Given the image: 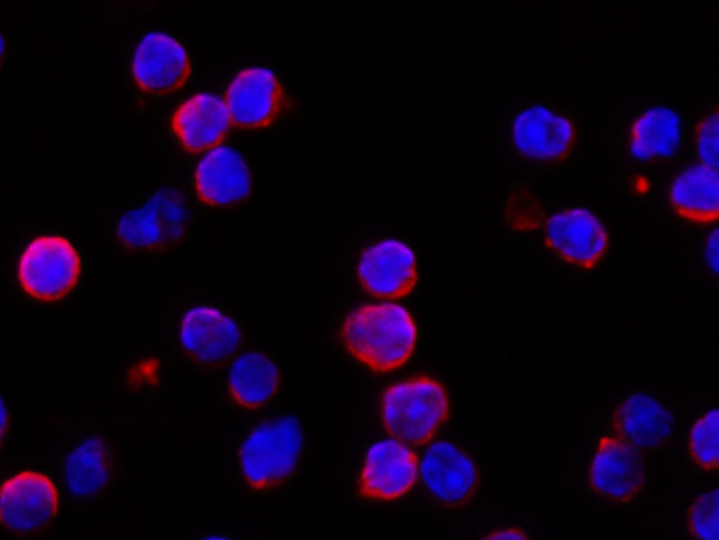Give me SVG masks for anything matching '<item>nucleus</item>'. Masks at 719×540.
Instances as JSON below:
<instances>
[{"label": "nucleus", "mask_w": 719, "mask_h": 540, "mask_svg": "<svg viewBox=\"0 0 719 540\" xmlns=\"http://www.w3.org/2000/svg\"><path fill=\"white\" fill-rule=\"evenodd\" d=\"M347 352L375 372H390L411 356L417 329L409 312L393 303L364 304L353 310L341 328Z\"/></svg>", "instance_id": "nucleus-1"}, {"label": "nucleus", "mask_w": 719, "mask_h": 540, "mask_svg": "<svg viewBox=\"0 0 719 540\" xmlns=\"http://www.w3.org/2000/svg\"><path fill=\"white\" fill-rule=\"evenodd\" d=\"M449 401L436 378L419 375L388 386L381 398L383 424L397 440L423 445L449 416Z\"/></svg>", "instance_id": "nucleus-2"}, {"label": "nucleus", "mask_w": 719, "mask_h": 540, "mask_svg": "<svg viewBox=\"0 0 719 540\" xmlns=\"http://www.w3.org/2000/svg\"><path fill=\"white\" fill-rule=\"evenodd\" d=\"M302 446V428L294 416L277 417L257 426L239 453L247 484L257 491L282 484L295 470Z\"/></svg>", "instance_id": "nucleus-3"}, {"label": "nucleus", "mask_w": 719, "mask_h": 540, "mask_svg": "<svg viewBox=\"0 0 719 540\" xmlns=\"http://www.w3.org/2000/svg\"><path fill=\"white\" fill-rule=\"evenodd\" d=\"M185 196L175 188H161L139 209L118 221V241L129 250L163 252L178 246L188 227Z\"/></svg>", "instance_id": "nucleus-4"}, {"label": "nucleus", "mask_w": 719, "mask_h": 540, "mask_svg": "<svg viewBox=\"0 0 719 540\" xmlns=\"http://www.w3.org/2000/svg\"><path fill=\"white\" fill-rule=\"evenodd\" d=\"M81 259L71 242L61 236L34 238L22 252L18 279L33 299L55 302L65 298L76 285Z\"/></svg>", "instance_id": "nucleus-5"}, {"label": "nucleus", "mask_w": 719, "mask_h": 540, "mask_svg": "<svg viewBox=\"0 0 719 540\" xmlns=\"http://www.w3.org/2000/svg\"><path fill=\"white\" fill-rule=\"evenodd\" d=\"M59 495L42 472L23 470L3 481L0 517L10 531L31 534L43 530L55 517Z\"/></svg>", "instance_id": "nucleus-6"}, {"label": "nucleus", "mask_w": 719, "mask_h": 540, "mask_svg": "<svg viewBox=\"0 0 719 540\" xmlns=\"http://www.w3.org/2000/svg\"><path fill=\"white\" fill-rule=\"evenodd\" d=\"M588 484L612 502H632L645 487L639 450L614 435L602 436L588 468Z\"/></svg>", "instance_id": "nucleus-7"}, {"label": "nucleus", "mask_w": 719, "mask_h": 540, "mask_svg": "<svg viewBox=\"0 0 719 540\" xmlns=\"http://www.w3.org/2000/svg\"><path fill=\"white\" fill-rule=\"evenodd\" d=\"M225 102L236 126L260 129L275 122L284 110L286 98L273 72L253 66L233 77L225 94Z\"/></svg>", "instance_id": "nucleus-8"}, {"label": "nucleus", "mask_w": 719, "mask_h": 540, "mask_svg": "<svg viewBox=\"0 0 719 540\" xmlns=\"http://www.w3.org/2000/svg\"><path fill=\"white\" fill-rule=\"evenodd\" d=\"M544 243L567 263L590 270L605 253L608 235L601 220L590 210L572 208L548 219Z\"/></svg>", "instance_id": "nucleus-9"}, {"label": "nucleus", "mask_w": 719, "mask_h": 540, "mask_svg": "<svg viewBox=\"0 0 719 540\" xmlns=\"http://www.w3.org/2000/svg\"><path fill=\"white\" fill-rule=\"evenodd\" d=\"M417 474L416 454L397 439H385L368 449L358 478V491L371 500H395L413 488Z\"/></svg>", "instance_id": "nucleus-10"}, {"label": "nucleus", "mask_w": 719, "mask_h": 540, "mask_svg": "<svg viewBox=\"0 0 719 540\" xmlns=\"http://www.w3.org/2000/svg\"><path fill=\"white\" fill-rule=\"evenodd\" d=\"M190 70L186 50L164 32L147 33L133 56L132 73L136 85L153 95L168 94L183 87Z\"/></svg>", "instance_id": "nucleus-11"}, {"label": "nucleus", "mask_w": 719, "mask_h": 540, "mask_svg": "<svg viewBox=\"0 0 719 540\" xmlns=\"http://www.w3.org/2000/svg\"><path fill=\"white\" fill-rule=\"evenodd\" d=\"M357 276L362 287L372 295L400 299L409 294L417 283L416 258L404 242L385 239L363 251Z\"/></svg>", "instance_id": "nucleus-12"}, {"label": "nucleus", "mask_w": 719, "mask_h": 540, "mask_svg": "<svg viewBox=\"0 0 719 540\" xmlns=\"http://www.w3.org/2000/svg\"><path fill=\"white\" fill-rule=\"evenodd\" d=\"M420 470L433 497L449 508L467 505L479 487L480 476L473 460L448 442L436 443L425 451Z\"/></svg>", "instance_id": "nucleus-13"}, {"label": "nucleus", "mask_w": 719, "mask_h": 540, "mask_svg": "<svg viewBox=\"0 0 719 540\" xmlns=\"http://www.w3.org/2000/svg\"><path fill=\"white\" fill-rule=\"evenodd\" d=\"M512 139L523 156L540 163L564 160L575 143V129L566 117L534 105L522 111L513 122Z\"/></svg>", "instance_id": "nucleus-14"}, {"label": "nucleus", "mask_w": 719, "mask_h": 540, "mask_svg": "<svg viewBox=\"0 0 719 540\" xmlns=\"http://www.w3.org/2000/svg\"><path fill=\"white\" fill-rule=\"evenodd\" d=\"M195 188L204 204L228 208L250 196L252 177L240 153L229 146H218L198 163L195 170Z\"/></svg>", "instance_id": "nucleus-15"}, {"label": "nucleus", "mask_w": 719, "mask_h": 540, "mask_svg": "<svg viewBox=\"0 0 719 540\" xmlns=\"http://www.w3.org/2000/svg\"><path fill=\"white\" fill-rule=\"evenodd\" d=\"M180 343L202 364H219L229 359L241 340L236 322L211 307L188 310L180 323Z\"/></svg>", "instance_id": "nucleus-16"}, {"label": "nucleus", "mask_w": 719, "mask_h": 540, "mask_svg": "<svg viewBox=\"0 0 719 540\" xmlns=\"http://www.w3.org/2000/svg\"><path fill=\"white\" fill-rule=\"evenodd\" d=\"M232 124L226 102L217 95L198 93L174 112L170 126L183 148L201 153L217 147Z\"/></svg>", "instance_id": "nucleus-17"}, {"label": "nucleus", "mask_w": 719, "mask_h": 540, "mask_svg": "<svg viewBox=\"0 0 719 540\" xmlns=\"http://www.w3.org/2000/svg\"><path fill=\"white\" fill-rule=\"evenodd\" d=\"M614 436L638 450L661 447L673 430L670 413L655 398L638 393L626 397L612 415Z\"/></svg>", "instance_id": "nucleus-18"}, {"label": "nucleus", "mask_w": 719, "mask_h": 540, "mask_svg": "<svg viewBox=\"0 0 719 540\" xmlns=\"http://www.w3.org/2000/svg\"><path fill=\"white\" fill-rule=\"evenodd\" d=\"M670 205L685 220L696 224H712L719 218L718 169L705 164L685 168L673 181L669 191Z\"/></svg>", "instance_id": "nucleus-19"}, {"label": "nucleus", "mask_w": 719, "mask_h": 540, "mask_svg": "<svg viewBox=\"0 0 719 540\" xmlns=\"http://www.w3.org/2000/svg\"><path fill=\"white\" fill-rule=\"evenodd\" d=\"M280 383L277 365L264 354L250 351L239 356L228 376L232 399L240 406L254 409L268 403Z\"/></svg>", "instance_id": "nucleus-20"}, {"label": "nucleus", "mask_w": 719, "mask_h": 540, "mask_svg": "<svg viewBox=\"0 0 719 540\" xmlns=\"http://www.w3.org/2000/svg\"><path fill=\"white\" fill-rule=\"evenodd\" d=\"M680 144V118L670 108L655 106L640 114L629 132V152L634 158L648 160L669 157Z\"/></svg>", "instance_id": "nucleus-21"}, {"label": "nucleus", "mask_w": 719, "mask_h": 540, "mask_svg": "<svg viewBox=\"0 0 719 540\" xmlns=\"http://www.w3.org/2000/svg\"><path fill=\"white\" fill-rule=\"evenodd\" d=\"M111 467L107 445L100 437H91L66 457L64 465L66 486L77 497H92L108 482Z\"/></svg>", "instance_id": "nucleus-22"}, {"label": "nucleus", "mask_w": 719, "mask_h": 540, "mask_svg": "<svg viewBox=\"0 0 719 540\" xmlns=\"http://www.w3.org/2000/svg\"><path fill=\"white\" fill-rule=\"evenodd\" d=\"M694 463L705 471H717L719 467V412L715 407L699 417L692 425L688 440Z\"/></svg>", "instance_id": "nucleus-23"}, {"label": "nucleus", "mask_w": 719, "mask_h": 540, "mask_svg": "<svg viewBox=\"0 0 719 540\" xmlns=\"http://www.w3.org/2000/svg\"><path fill=\"white\" fill-rule=\"evenodd\" d=\"M719 491L710 489L700 495L687 512V529L692 538L718 540L719 538Z\"/></svg>", "instance_id": "nucleus-24"}, {"label": "nucleus", "mask_w": 719, "mask_h": 540, "mask_svg": "<svg viewBox=\"0 0 719 540\" xmlns=\"http://www.w3.org/2000/svg\"><path fill=\"white\" fill-rule=\"evenodd\" d=\"M718 113L706 115L696 127V144L701 164L718 169Z\"/></svg>", "instance_id": "nucleus-25"}, {"label": "nucleus", "mask_w": 719, "mask_h": 540, "mask_svg": "<svg viewBox=\"0 0 719 540\" xmlns=\"http://www.w3.org/2000/svg\"><path fill=\"white\" fill-rule=\"evenodd\" d=\"M705 256L710 269L718 272V229L711 231L707 238Z\"/></svg>", "instance_id": "nucleus-26"}, {"label": "nucleus", "mask_w": 719, "mask_h": 540, "mask_svg": "<svg viewBox=\"0 0 719 540\" xmlns=\"http://www.w3.org/2000/svg\"><path fill=\"white\" fill-rule=\"evenodd\" d=\"M486 539H528L527 534L515 528L498 530L489 533Z\"/></svg>", "instance_id": "nucleus-27"}, {"label": "nucleus", "mask_w": 719, "mask_h": 540, "mask_svg": "<svg viewBox=\"0 0 719 540\" xmlns=\"http://www.w3.org/2000/svg\"><path fill=\"white\" fill-rule=\"evenodd\" d=\"M4 413H6L4 405H3V403H1V428H2V433L4 430V422H7V420H4Z\"/></svg>", "instance_id": "nucleus-28"}]
</instances>
